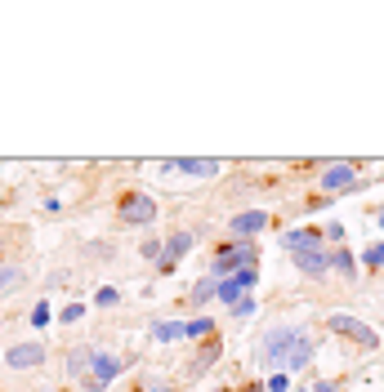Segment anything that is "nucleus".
<instances>
[{
  "label": "nucleus",
  "mask_w": 384,
  "mask_h": 392,
  "mask_svg": "<svg viewBox=\"0 0 384 392\" xmlns=\"http://www.w3.org/2000/svg\"><path fill=\"white\" fill-rule=\"evenodd\" d=\"M81 317H85V308H81V303H72V308H63L58 321H81Z\"/></svg>",
  "instance_id": "obj_23"
},
{
  "label": "nucleus",
  "mask_w": 384,
  "mask_h": 392,
  "mask_svg": "<svg viewBox=\"0 0 384 392\" xmlns=\"http://www.w3.org/2000/svg\"><path fill=\"white\" fill-rule=\"evenodd\" d=\"M295 263H299V272H308V277H326L331 272V254L322 245H313V250H299Z\"/></svg>",
  "instance_id": "obj_10"
},
{
  "label": "nucleus",
  "mask_w": 384,
  "mask_h": 392,
  "mask_svg": "<svg viewBox=\"0 0 384 392\" xmlns=\"http://www.w3.org/2000/svg\"><path fill=\"white\" fill-rule=\"evenodd\" d=\"M143 392H175V388L161 383V379H143Z\"/></svg>",
  "instance_id": "obj_24"
},
{
  "label": "nucleus",
  "mask_w": 384,
  "mask_h": 392,
  "mask_svg": "<svg viewBox=\"0 0 384 392\" xmlns=\"http://www.w3.org/2000/svg\"><path fill=\"white\" fill-rule=\"evenodd\" d=\"M19 281H23V272H19V267H0V295H9V290L19 285Z\"/></svg>",
  "instance_id": "obj_17"
},
{
  "label": "nucleus",
  "mask_w": 384,
  "mask_h": 392,
  "mask_svg": "<svg viewBox=\"0 0 384 392\" xmlns=\"http://www.w3.org/2000/svg\"><path fill=\"white\" fill-rule=\"evenodd\" d=\"M255 281H259V277H255V267H246V272H232V277H224V281H219V299L237 308V303L246 299V290L255 285Z\"/></svg>",
  "instance_id": "obj_7"
},
{
  "label": "nucleus",
  "mask_w": 384,
  "mask_h": 392,
  "mask_svg": "<svg viewBox=\"0 0 384 392\" xmlns=\"http://www.w3.org/2000/svg\"><path fill=\"white\" fill-rule=\"evenodd\" d=\"M331 330L344 334V339H353V344H362V348H380V334L366 326V321L348 317V312H336V317H331Z\"/></svg>",
  "instance_id": "obj_3"
},
{
  "label": "nucleus",
  "mask_w": 384,
  "mask_h": 392,
  "mask_svg": "<svg viewBox=\"0 0 384 392\" xmlns=\"http://www.w3.org/2000/svg\"><path fill=\"white\" fill-rule=\"evenodd\" d=\"M5 361H9L14 370H23V366H41V361H45V348H41V344H14V348L5 352Z\"/></svg>",
  "instance_id": "obj_11"
},
{
  "label": "nucleus",
  "mask_w": 384,
  "mask_h": 392,
  "mask_svg": "<svg viewBox=\"0 0 384 392\" xmlns=\"http://www.w3.org/2000/svg\"><path fill=\"white\" fill-rule=\"evenodd\" d=\"M317 183H322V192H340V187H353V183H358V165L336 161V165H326L322 174H317Z\"/></svg>",
  "instance_id": "obj_6"
},
{
  "label": "nucleus",
  "mask_w": 384,
  "mask_h": 392,
  "mask_svg": "<svg viewBox=\"0 0 384 392\" xmlns=\"http://www.w3.org/2000/svg\"><path fill=\"white\" fill-rule=\"evenodd\" d=\"M219 295V281H197L192 285V303H206V299H214Z\"/></svg>",
  "instance_id": "obj_16"
},
{
  "label": "nucleus",
  "mask_w": 384,
  "mask_h": 392,
  "mask_svg": "<svg viewBox=\"0 0 384 392\" xmlns=\"http://www.w3.org/2000/svg\"><path fill=\"white\" fill-rule=\"evenodd\" d=\"M269 392H286V374H281V370H277L273 379H269Z\"/></svg>",
  "instance_id": "obj_25"
},
{
  "label": "nucleus",
  "mask_w": 384,
  "mask_h": 392,
  "mask_svg": "<svg viewBox=\"0 0 384 392\" xmlns=\"http://www.w3.org/2000/svg\"><path fill=\"white\" fill-rule=\"evenodd\" d=\"M313 356V339L304 326H277L259 339V361L264 366H277V370H299L308 366Z\"/></svg>",
  "instance_id": "obj_1"
},
{
  "label": "nucleus",
  "mask_w": 384,
  "mask_h": 392,
  "mask_svg": "<svg viewBox=\"0 0 384 392\" xmlns=\"http://www.w3.org/2000/svg\"><path fill=\"white\" fill-rule=\"evenodd\" d=\"M90 374H94V388H108L121 374V361L112 352H90Z\"/></svg>",
  "instance_id": "obj_9"
},
{
  "label": "nucleus",
  "mask_w": 384,
  "mask_h": 392,
  "mask_svg": "<svg viewBox=\"0 0 384 392\" xmlns=\"http://www.w3.org/2000/svg\"><path fill=\"white\" fill-rule=\"evenodd\" d=\"M255 245H228L214 254V277H232V272H246V267H255Z\"/></svg>",
  "instance_id": "obj_2"
},
{
  "label": "nucleus",
  "mask_w": 384,
  "mask_h": 392,
  "mask_svg": "<svg viewBox=\"0 0 384 392\" xmlns=\"http://www.w3.org/2000/svg\"><path fill=\"white\" fill-rule=\"evenodd\" d=\"M317 241H322V232H317V228H295V232H286V250H313Z\"/></svg>",
  "instance_id": "obj_13"
},
{
  "label": "nucleus",
  "mask_w": 384,
  "mask_h": 392,
  "mask_svg": "<svg viewBox=\"0 0 384 392\" xmlns=\"http://www.w3.org/2000/svg\"><path fill=\"white\" fill-rule=\"evenodd\" d=\"M188 250H192V232H175L170 241H161V259H157V263H161V272H170Z\"/></svg>",
  "instance_id": "obj_8"
},
{
  "label": "nucleus",
  "mask_w": 384,
  "mask_h": 392,
  "mask_svg": "<svg viewBox=\"0 0 384 392\" xmlns=\"http://www.w3.org/2000/svg\"><path fill=\"white\" fill-rule=\"evenodd\" d=\"M121 218H125V223H152V218H157V201L143 196V192H130L121 201Z\"/></svg>",
  "instance_id": "obj_5"
},
{
  "label": "nucleus",
  "mask_w": 384,
  "mask_h": 392,
  "mask_svg": "<svg viewBox=\"0 0 384 392\" xmlns=\"http://www.w3.org/2000/svg\"><path fill=\"white\" fill-rule=\"evenodd\" d=\"M313 392H340V388H336V383H317Z\"/></svg>",
  "instance_id": "obj_26"
},
{
  "label": "nucleus",
  "mask_w": 384,
  "mask_h": 392,
  "mask_svg": "<svg viewBox=\"0 0 384 392\" xmlns=\"http://www.w3.org/2000/svg\"><path fill=\"white\" fill-rule=\"evenodd\" d=\"M31 326H49V303H36V308H31Z\"/></svg>",
  "instance_id": "obj_18"
},
{
  "label": "nucleus",
  "mask_w": 384,
  "mask_h": 392,
  "mask_svg": "<svg viewBox=\"0 0 384 392\" xmlns=\"http://www.w3.org/2000/svg\"><path fill=\"white\" fill-rule=\"evenodd\" d=\"M165 174H192V179H214L219 174V161H197V157H175V161H161Z\"/></svg>",
  "instance_id": "obj_4"
},
{
  "label": "nucleus",
  "mask_w": 384,
  "mask_h": 392,
  "mask_svg": "<svg viewBox=\"0 0 384 392\" xmlns=\"http://www.w3.org/2000/svg\"><path fill=\"white\" fill-rule=\"evenodd\" d=\"M188 334H192V339L210 334V317H197V321H188Z\"/></svg>",
  "instance_id": "obj_19"
},
{
  "label": "nucleus",
  "mask_w": 384,
  "mask_h": 392,
  "mask_svg": "<svg viewBox=\"0 0 384 392\" xmlns=\"http://www.w3.org/2000/svg\"><path fill=\"white\" fill-rule=\"evenodd\" d=\"M380 228H384V210H380Z\"/></svg>",
  "instance_id": "obj_27"
},
{
  "label": "nucleus",
  "mask_w": 384,
  "mask_h": 392,
  "mask_svg": "<svg viewBox=\"0 0 384 392\" xmlns=\"http://www.w3.org/2000/svg\"><path fill=\"white\" fill-rule=\"evenodd\" d=\"M259 228H269V214H264V210H246V214L232 218V232H237V236H255Z\"/></svg>",
  "instance_id": "obj_12"
},
{
  "label": "nucleus",
  "mask_w": 384,
  "mask_h": 392,
  "mask_svg": "<svg viewBox=\"0 0 384 392\" xmlns=\"http://www.w3.org/2000/svg\"><path fill=\"white\" fill-rule=\"evenodd\" d=\"M183 334H188V326H179V321H157V326H152V339H161V344L183 339Z\"/></svg>",
  "instance_id": "obj_14"
},
{
  "label": "nucleus",
  "mask_w": 384,
  "mask_h": 392,
  "mask_svg": "<svg viewBox=\"0 0 384 392\" xmlns=\"http://www.w3.org/2000/svg\"><path fill=\"white\" fill-rule=\"evenodd\" d=\"M362 259H366V267H384V245H371Z\"/></svg>",
  "instance_id": "obj_20"
},
{
  "label": "nucleus",
  "mask_w": 384,
  "mask_h": 392,
  "mask_svg": "<svg viewBox=\"0 0 384 392\" xmlns=\"http://www.w3.org/2000/svg\"><path fill=\"white\" fill-rule=\"evenodd\" d=\"M331 267H340L344 277H358V263H353V254H348V250H336V254H331Z\"/></svg>",
  "instance_id": "obj_15"
},
{
  "label": "nucleus",
  "mask_w": 384,
  "mask_h": 392,
  "mask_svg": "<svg viewBox=\"0 0 384 392\" xmlns=\"http://www.w3.org/2000/svg\"><path fill=\"white\" fill-rule=\"evenodd\" d=\"M250 312H255V299H250V295H246V299L237 303V308H232V317H250Z\"/></svg>",
  "instance_id": "obj_22"
},
{
  "label": "nucleus",
  "mask_w": 384,
  "mask_h": 392,
  "mask_svg": "<svg viewBox=\"0 0 384 392\" xmlns=\"http://www.w3.org/2000/svg\"><path fill=\"white\" fill-rule=\"evenodd\" d=\"M116 299H121V295H116V290H112V285H108V290H98V308H112V303H116Z\"/></svg>",
  "instance_id": "obj_21"
}]
</instances>
